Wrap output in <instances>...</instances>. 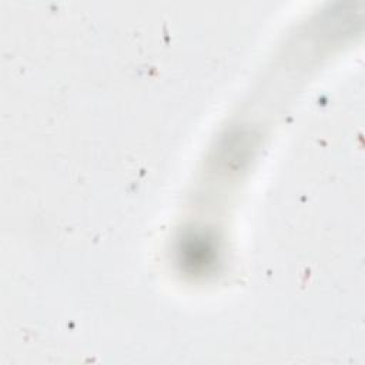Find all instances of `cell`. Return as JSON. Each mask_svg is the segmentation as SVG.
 <instances>
[{
    "label": "cell",
    "instance_id": "1",
    "mask_svg": "<svg viewBox=\"0 0 365 365\" xmlns=\"http://www.w3.org/2000/svg\"><path fill=\"white\" fill-rule=\"evenodd\" d=\"M211 247L204 241V238H190L186 244L185 254L187 264H196L204 267L211 258Z\"/></svg>",
    "mask_w": 365,
    "mask_h": 365
}]
</instances>
